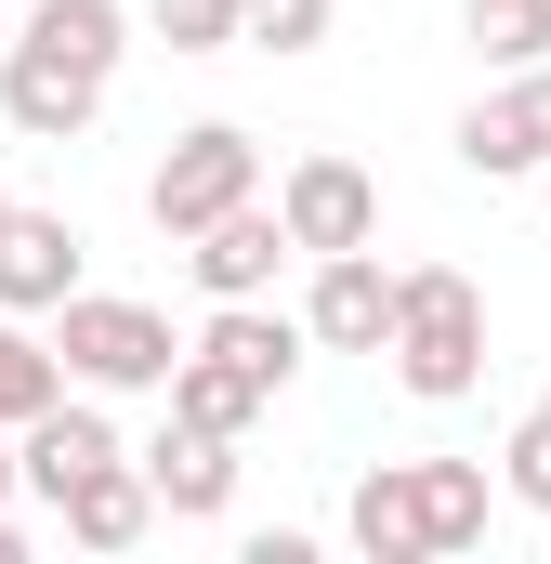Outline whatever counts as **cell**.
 I'll list each match as a JSON object with an SVG mask.
<instances>
[{"mask_svg":"<svg viewBox=\"0 0 551 564\" xmlns=\"http://www.w3.org/2000/svg\"><path fill=\"white\" fill-rule=\"evenodd\" d=\"M0 119H13L26 144H79L93 119H106V79H93V66H66L53 40H26V26H13V53H0Z\"/></svg>","mask_w":551,"mask_h":564,"instance_id":"ba28073f","label":"cell"},{"mask_svg":"<svg viewBox=\"0 0 551 564\" xmlns=\"http://www.w3.org/2000/svg\"><path fill=\"white\" fill-rule=\"evenodd\" d=\"M263 197V144L237 132V119H197V132H171V158L144 171V224L158 237H210L224 210H250Z\"/></svg>","mask_w":551,"mask_h":564,"instance_id":"277c9868","label":"cell"},{"mask_svg":"<svg viewBox=\"0 0 551 564\" xmlns=\"http://www.w3.org/2000/svg\"><path fill=\"white\" fill-rule=\"evenodd\" d=\"M499 486H512L526 512H551V408H526V421H512V446H499Z\"/></svg>","mask_w":551,"mask_h":564,"instance_id":"44dd1931","label":"cell"},{"mask_svg":"<svg viewBox=\"0 0 551 564\" xmlns=\"http://www.w3.org/2000/svg\"><path fill=\"white\" fill-rule=\"evenodd\" d=\"M0 224H13V197H0Z\"/></svg>","mask_w":551,"mask_h":564,"instance_id":"d4e9b609","label":"cell"},{"mask_svg":"<svg viewBox=\"0 0 551 564\" xmlns=\"http://www.w3.org/2000/svg\"><path fill=\"white\" fill-rule=\"evenodd\" d=\"M446 144H460L473 184H539L551 171V66H499V93H473Z\"/></svg>","mask_w":551,"mask_h":564,"instance_id":"5b68a950","label":"cell"},{"mask_svg":"<svg viewBox=\"0 0 551 564\" xmlns=\"http://www.w3.org/2000/svg\"><path fill=\"white\" fill-rule=\"evenodd\" d=\"M499 499L512 486L486 459H368L355 499H342V539L368 564H446V552H473L499 525Z\"/></svg>","mask_w":551,"mask_h":564,"instance_id":"6da1fadb","label":"cell"},{"mask_svg":"<svg viewBox=\"0 0 551 564\" xmlns=\"http://www.w3.org/2000/svg\"><path fill=\"white\" fill-rule=\"evenodd\" d=\"M66 394H79V381H66V355L40 341V315H0V421L26 433L40 408H66Z\"/></svg>","mask_w":551,"mask_h":564,"instance_id":"2e32d148","label":"cell"},{"mask_svg":"<svg viewBox=\"0 0 551 564\" xmlns=\"http://www.w3.org/2000/svg\"><path fill=\"white\" fill-rule=\"evenodd\" d=\"M539 210H551V171H539Z\"/></svg>","mask_w":551,"mask_h":564,"instance_id":"cb8c5ba5","label":"cell"},{"mask_svg":"<svg viewBox=\"0 0 551 564\" xmlns=\"http://www.w3.org/2000/svg\"><path fill=\"white\" fill-rule=\"evenodd\" d=\"M539 408H551V381H539Z\"/></svg>","mask_w":551,"mask_h":564,"instance_id":"484cf974","label":"cell"},{"mask_svg":"<svg viewBox=\"0 0 551 564\" xmlns=\"http://www.w3.org/2000/svg\"><path fill=\"white\" fill-rule=\"evenodd\" d=\"M0 564H26V512L13 499H0Z\"/></svg>","mask_w":551,"mask_h":564,"instance_id":"603a6c76","label":"cell"},{"mask_svg":"<svg viewBox=\"0 0 551 564\" xmlns=\"http://www.w3.org/2000/svg\"><path fill=\"white\" fill-rule=\"evenodd\" d=\"M302 263V237H289V210L250 197V210H224L210 237H184V276L210 289V302H276V276Z\"/></svg>","mask_w":551,"mask_h":564,"instance_id":"9c48e42d","label":"cell"},{"mask_svg":"<svg viewBox=\"0 0 551 564\" xmlns=\"http://www.w3.org/2000/svg\"><path fill=\"white\" fill-rule=\"evenodd\" d=\"M460 40L486 66H551V0H460Z\"/></svg>","mask_w":551,"mask_h":564,"instance_id":"ac0fdd59","label":"cell"},{"mask_svg":"<svg viewBox=\"0 0 551 564\" xmlns=\"http://www.w3.org/2000/svg\"><path fill=\"white\" fill-rule=\"evenodd\" d=\"M26 40H53L66 66L119 79V53H132V13H119V0H26Z\"/></svg>","mask_w":551,"mask_h":564,"instance_id":"9a60e30c","label":"cell"},{"mask_svg":"<svg viewBox=\"0 0 551 564\" xmlns=\"http://www.w3.org/2000/svg\"><path fill=\"white\" fill-rule=\"evenodd\" d=\"M144 473H158L171 525H224V512H237V433H210V421H158Z\"/></svg>","mask_w":551,"mask_h":564,"instance_id":"7c38bea8","label":"cell"},{"mask_svg":"<svg viewBox=\"0 0 551 564\" xmlns=\"http://www.w3.org/2000/svg\"><path fill=\"white\" fill-rule=\"evenodd\" d=\"M197 355H224V368H250L263 394H289V381H302V355H315V328H302V315H276V302H210Z\"/></svg>","mask_w":551,"mask_h":564,"instance_id":"5bb4252c","label":"cell"},{"mask_svg":"<svg viewBox=\"0 0 551 564\" xmlns=\"http://www.w3.org/2000/svg\"><path fill=\"white\" fill-rule=\"evenodd\" d=\"M158 512H171V499H158L144 446H132V459H106V473H79V486L53 499V525H66L79 552H144V539H158Z\"/></svg>","mask_w":551,"mask_h":564,"instance_id":"8fae6325","label":"cell"},{"mask_svg":"<svg viewBox=\"0 0 551 564\" xmlns=\"http://www.w3.org/2000/svg\"><path fill=\"white\" fill-rule=\"evenodd\" d=\"M53 355H66L79 394H171V368H184L171 315L132 302V289H79V302H53Z\"/></svg>","mask_w":551,"mask_h":564,"instance_id":"3957f363","label":"cell"},{"mask_svg":"<svg viewBox=\"0 0 551 564\" xmlns=\"http://www.w3.org/2000/svg\"><path fill=\"white\" fill-rule=\"evenodd\" d=\"M342 0H250V53H328Z\"/></svg>","mask_w":551,"mask_h":564,"instance_id":"ffe728a7","label":"cell"},{"mask_svg":"<svg viewBox=\"0 0 551 564\" xmlns=\"http://www.w3.org/2000/svg\"><path fill=\"white\" fill-rule=\"evenodd\" d=\"M395 381L420 408H460L486 381V289L460 263H408V302H395Z\"/></svg>","mask_w":551,"mask_h":564,"instance_id":"7a4b0ae2","label":"cell"},{"mask_svg":"<svg viewBox=\"0 0 551 564\" xmlns=\"http://www.w3.org/2000/svg\"><path fill=\"white\" fill-rule=\"evenodd\" d=\"M0 499H26V446H13V421H0Z\"/></svg>","mask_w":551,"mask_h":564,"instance_id":"7402d4cb","label":"cell"},{"mask_svg":"<svg viewBox=\"0 0 551 564\" xmlns=\"http://www.w3.org/2000/svg\"><path fill=\"white\" fill-rule=\"evenodd\" d=\"M79 289H93V237L66 210H13L0 224V315H53Z\"/></svg>","mask_w":551,"mask_h":564,"instance_id":"30bf717a","label":"cell"},{"mask_svg":"<svg viewBox=\"0 0 551 564\" xmlns=\"http://www.w3.org/2000/svg\"><path fill=\"white\" fill-rule=\"evenodd\" d=\"M276 210H289V237H302V263L381 250V184H368V158H342V144L289 158V171H276Z\"/></svg>","mask_w":551,"mask_h":564,"instance_id":"8992f818","label":"cell"},{"mask_svg":"<svg viewBox=\"0 0 551 564\" xmlns=\"http://www.w3.org/2000/svg\"><path fill=\"white\" fill-rule=\"evenodd\" d=\"M276 394L263 381H250V368H224V355H197V341H184V368H171V421H210V433H250L263 421Z\"/></svg>","mask_w":551,"mask_h":564,"instance_id":"e0dca14e","label":"cell"},{"mask_svg":"<svg viewBox=\"0 0 551 564\" xmlns=\"http://www.w3.org/2000/svg\"><path fill=\"white\" fill-rule=\"evenodd\" d=\"M144 26L171 53H250V0H144Z\"/></svg>","mask_w":551,"mask_h":564,"instance_id":"d6986e66","label":"cell"},{"mask_svg":"<svg viewBox=\"0 0 551 564\" xmlns=\"http://www.w3.org/2000/svg\"><path fill=\"white\" fill-rule=\"evenodd\" d=\"M13 446H26V499H40V512H53V499H66L79 473L132 459V446H119V421H106V394H66V408H40V421L13 433Z\"/></svg>","mask_w":551,"mask_h":564,"instance_id":"4fadbf2b","label":"cell"},{"mask_svg":"<svg viewBox=\"0 0 551 564\" xmlns=\"http://www.w3.org/2000/svg\"><path fill=\"white\" fill-rule=\"evenodd\" d=\"M395 302H408V263L328 250L315 289H302V328H315V355H395Z\"/></svg>","mask_w":551,"mask_h":564,"instance_id":"52a82bcc","label":"cell"}]
</instances>
